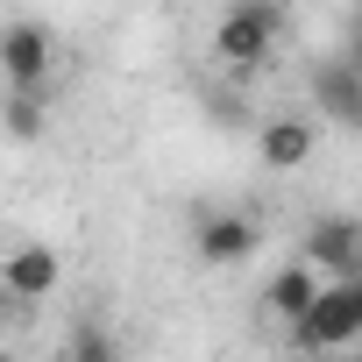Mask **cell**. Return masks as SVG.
<instances>
[{
    "instance_id": "6da1fadb",
    "label": "cell",
    "mask_w": 362,
    "mask_h": 362,
    "mask_svg": "<svg viewBox=\"0 0 362 362\" xmlns=\"http://www.w3.org/2000/svg\"><path fill=\"white\" fill-rule=\"evenodd\" d=\"M50 71H57V43L36 15H15L0 29V78L8 93H50Z\"/></svg>"
},
{
    "instance_id": "7a4b0ae2",
    "label": "cell",
    "mask_w": 362,
    "mask_h": 362,
    "mask_svg": "<svg viewBox=\"0 0 362 362\" xmlns=\"http://www.w3.org/2000/svg\"><path fill=\"white\" fill-rule=\"evenodd\" d=\"M277 36H284V8L249 0V8H228V15H221V29H214V57L235 64V71H249V64H263V57L277 50Z\"/></svg>"
},
{
    "instance_id": "3957f363",
    "label": "cell",
    "mask_w": 362,
    "mask_h": 362,
    "mask_svg": "<svg viewBox=\"0 0 362 362\" xmlns=\"http://www.w3.org/2000/svg\"><path fill=\"white\" fill-rule=\"evenodd\" d=\"M348 341H362V305H355V284H327V291H320V305L305 313V327L291 334V348L327 355V348H348Z\"/></svg>"
},
{
    "instance_id": "277c9868",
    "label": "cell",
    "mask_w": 362,
    "mask_h": 362,
    "mask_svg": "<svg viewBox=\"0 0 362 362\" xmlns=\"http://www.w3.org/2000/svg\"><path fill=\"white\" fill-rule=\"evenodd\" d=\"M305 263L327 277V284H355L362 277V221L348 214H327L305 228Z\"/></svg>"
},
{
    "instance_id": "5b68a950",
    "label": "cell",
    "mask_w": 362,
    "mask_h": 362,
    "mask_svg": "<svg viewBox=\"0 0 362 362\" xmlns=\"http://www.w3.org/2000/svg\"><path fill=\"white\" fill-rule=\"evenodd\" d=\"M256 242H263V221H256V214H206V221L192 228V249H199V263H214V270L249 263Z\"/></svg>"
},
{
    "instance_id": "8992f818",
    "label": "cell",
    "mask_w": 362,
    "mask_h": 362,
    "mask_svg": "<svg viewBox=\"0 0 362 362\" xmlns=\"http://www.w3.org/2000/svg\"><path fill=\"white\" fill-rule=\"evenodd\" d=\"M0 284H8L15 305H43L57 291V249L50 242H15L8 263H0Z\"/></svg>"
},
{
    "instance_id": "52a82bcc",
    "label": "cell",
    "mask_w": 362,
    "mask_h": 362,
    "mask_svg": "<svg viewBox=\"0 0 362 362\" xmlns=\"http://www.w3.org/2000/svg\"><path fill=\"white\" fill-rule=\"evenodd\" d=\"M320 291H327V277H320L313 263H284V270L263 284V305H270V313H277V320L298 334V327H305V313L320 305Z\"/></svg>"
},
{
    "instance_id": "ba28073f",
    "label": "cell",
    "mask_w": 362,
    "mask_h": 362,
    "mask_svg": "<svg viewBox=\"0 0 362 362\" xmlns=\"http://www.w3.org/2000/svg\"><path fill=\"white\" fill-rule=\"evenodd\" d=\"M313 107L362 135V71H355V64H341V57L313 64Z\"/></svg>"
},
{
    "instance_id": "9c48e42d",
    "label": "cell",
    "mask_w": 362,
    "mask_h": 362,
    "mask_svg": "<svg viewBox=\"0 0 362 362\" xmlns=\"http://www.w3.org/2000/svg\"><path fill=\"white\" fill-rule=\"evenodd\" d=\"M313 121L305 114H270L263 128H256V156H263V170H298L305 156H313Z\"/></svg>"
},
{
    "instance_id": "30bf717a",
    "label": "cell",
    "mask_w": 362,
    "mask_h": 362,
    "mask_svg": "<svg viewBox=\"0 0 362 362\" xmlns=\"http://www.w3.org/2000/svg\"><path fill=\"white\" fill-rule=\"evenodd\" d=\"M0 114H8V142H36L50 128V93H8Z\"/></svg>"
},
{
    "instance_id": "8fae6325",
    "label": "cell",
    "mask_w": 362,
    "mask_h": 362,
    "mask_svg": "<svg viewBox=\"0 0 362 362\" xmlns=\"http://www.w3.org/2000/svg\"><path fill=\"white\" fill-rule=\"evenodd\" d=\"M64 362H128V355H121V341H114L107 327H93V320H86V327H71Z\"/></svg>"
},
{
    "instance_id": "7c38bea8",
    "label": "cell",
    "mask_w": 362,
    "mask_h": 362,
    "mask_svg": "<svg viewBox=\"0 0 362 362\" xmlns=\"http://www.w3.org/2000/svg\"><path fill=\"white\" fill-rule=\"evenodd\" d=\"M341 64H355V71H362V8H355V22H348V43H341Z\"/></svg>"
},
{
    "instance_id": "4fadbf2b",
    "label": "cell",
    "mask_w": 362,
    "mask_h": 362,
    "mask_svg": "<svg viewBox=\"0 0 362 362\" xmlns=\"http://www.w3.org/2000/svg\"><path fill=\"white\" fill-rule=\"evenodd\" d=\"M355 305H362V277H355Z\"/></svg>"
}]
</instances>
